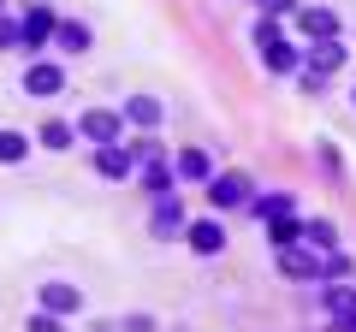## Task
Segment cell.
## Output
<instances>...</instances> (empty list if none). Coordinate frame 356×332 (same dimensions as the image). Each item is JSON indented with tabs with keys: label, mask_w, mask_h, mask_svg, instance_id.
<instances>
[{
	"label": "cell",
	"mask_w": 356,
	"mask_h": 332,
	"mask_svg": "<svg viewBox=\"0 0 356 332\" xmlns=\"http://www.w3.org/2000/svg\"><path fill=\"white\" fill-rule=\"evenodd\" d=\"M261 60H267V72H291V65H297V48H291V42H261Z\"/></svg>",
	"instance_id": "obj_15"
},
{
	"label": "cell",
	"mask_w": 356,
	"mask_h": 332,
	"mask_svg": "<svg viewBox=\"0 0 356 332\" xmlns=\"http://www.w3.org/2000/svg\"><path fill=\"white\" fill-rule=\"evenodd\" d=\"M95 166H102V179H131V172H137V149H125V142H113V149H102L95 154Z\"/></svg>",
	"instance_id": "obj_5"
},
{
	"label": "cell",
	"mask_w": 356,
	"mask_h": 332,
	"mask_svg": "<svg viewBox=\"0 0 356 332\" xmlns=\"http://www.w3.org/2000/svg\"><path fill=\"white\" fill-rule=\"evenodd\" d=\"M125 119H137L143 131H154V125L166 119V107L154 101V95H131V101H125Z\"/></svg>",
	"instance_id": "obj_13"
},
{
	"label": "cell",
	"mask_w": 356,
	"mask_h": 332,
	"mask_svg": "<svg viewBox=\"0 0 356 332\" xmlns=\"http://www.w3.org/2000/svg\"><path fill=\"white\" fill-rule=\"evenodd\" d=\"M172 179L208 184V179H214V166H208V154H202V149H184V154H172Z\"/></svg>",
	"instance_id": "obj_8"
},
{
	"label": "cell",
	"mask_w": 356,
	"mask_h": 332,
	"mask_svg": "<svg viewBox=\"0 0 356 332\" xmlns=\"http://www.w3.org/2000/svg\"><path fill=\"white\" fill-rule=\"evenodd\" d=\"M267 6H273V13H297V0H267Z\"/></svg>",
	"instance_id": "obj_26"
},
{
	"label": "cell",
	"mask_w": 356,
	"mask_h": 332,
	"mask_svg": "<svg viewBox=\"0 0 356 332\" xmlns=\"http://www.w3.org/2000/svg\"><path fill=\"white\" fill-rule=\"evenodd\" d=\"M350 101H356V95H350Z\"/></svg>",
	"instance_id": "obj_28"
},
{
	"label": "cell",
	"mask_w": 356,
	"mask_h": 332,
	"mask_svg": "<svg viewBox=\"0 0 356 332\" xmlns=\"http://www.w3.org/2000/svg\"><path fill=\"white\" fill-rule=\"evenodd\" d=\"M321 303H327V315L344 320V326L356 320V291H350V285H327V297H321Z\"/></svg>",
	"instance_id": "obj_12"
},
{
	"label": "cell",
	"mask_w": 356,
	"mask_h": 332,
	"mask_svg": "<svg viewBox=\"0 0 356 332\" xmlns=\"http://www.w3.org/2000/svg\"><path fill=\"white\" fill-rule=\"evenodd\" d=\"M72 125H42V149H72Z\"/></svg>",
	"instance_id": "obj_22"
},
{
	"label": "cell",
	"mask_w": 356,
	"mask_h": 332,
	"mask_svg": "<svg viewBox=\"0 0 356 332\" xmlns=\"http://www.w3.org/2000/svg\"><path fill=\"white\" fill-rule=\"evenodd\" d=\"M191 249L196 256H220V249H226V226H220V219H196L191 226Z\"/></svg>",
	"instance_id": "obj_9"
},
{
	"label": "cell",
	"mask_w": 356,
	"mask_h": 332,
	"mask_svg": "<svg viewBox=\"0 0 356 332\" xmlns=\"http://www.w3.org/2000/svg\"><path fill=\"white\" fill-rule=\"evenodd\" d=\"M339 65H344V42H339V36H332V42H315V48H309V72H315V77H332Z\"/></svg>",
	"instance_id": "obj_10"
},
{
	"label": "cell",
	"mask_w": 356,
	"mask_h": 332,
	"mask_svg": "<svg viewBox=\"0 0 356 332\" xmlns=\"http://www.w3.org/2000/svg\"><path fill=\"white\" fill-rule=\"evenodd\" d=\"M30 332H60V315H48V308H42V315H30Z\"/></svg>",
	"instance_id": "obj_23"
},
{
	"label": "cell",
	"mask_w": 356,
	"mask_h": 332,
	"mask_svg": "<svg viewBox=\"0 0 356 332\" xmlns=\"http://www.w3.org/2000/svg\"><path fill=\"white\" fill-rule=\"evenodd\" d=\"M178 226H184V208H178V196H161V208H154V231H161V238H172Z\"/></svg>",
	"instance_id": "obj_16"
},
{
	"label": "cell",
	"mask_w": 356,
	"mask_h": 332,
	"mask_svg": "<svg viewBox=\"0 0 356 332\" xmlns=\"http://www.w3.org/2000/svg\"><path fill=\"white\" fill-rule=\"evenodd\" d=\"M13 42H24V36H18V24H6V18H0V48H13Z\"/></svg>",
	"instance_id": "obj_24"
},
{
	"label": "cell",
	"mask_w": 356,
	"mask_h": 332,
	"mask_svg": "<svg viewBox=\"0 0 356 332\" xmlns=\"http://www.w3.org/2000/svg\"><path fill=\"white\" fill-rule=\"evenodd\" d=\"M297 24H303L315 42H332V36H339V18H332L327 6H303V13H297Z\"/></svg>",
	"instance_id": "obj_11"
},
{
	"label": "cell",
	"mask_w": 356,
	"mask_h": 332,
	"mask_svg": "<svg viewBox=\"0 0 356 332\" xmlns=\"http://www.w3.org/2000/svg\"><path fill=\"white\" fill-rule=\"evenodd\" d=\"M119 125H125L119 113H107V107H89V113L77 119V137H89V142H102V149H113V142H119Z\"/></svg>",
	"instance_id": "obj_2"
},
{
	"label": "cell",
	"mask_w": 356,
	"mask_h": 332,
	"mask_svg": "<svg viewBox=\"0 0 356 332\" xmlns=\"http://www.w3.org/2000/svg\"><path fill=\"white\" fill-rule=\"evenodd\" d=\"M60 90H65V72L54 60H36L24 72V95H60Z\"/></svg>",
	"instance_id": "obj_4"
},
{
	"label": "cell",
	"mask_w": 356,
	"mask_h": 332,
	"mask_svg": "<svg viewBox=\"0 0 356 332\" xmlns=\"http://www.w3.org/2000/svg\"><path fill=\"white\" fill-rule=\"evenodd\" d=\"M54 30H60V18H54V6H42V0H24V24H18V36H24V48H42V42H54Z\"/></svg>",
	"instance_id": "obj_1"
},
{
	"label": "cell",
	"mask_w": 356,
	"mask_h": 332,
	"mask_svg": "<svg viewBox=\"0 0 356 332\" xmlns=\"http://www.w3.org/2000/svg\"><path fill=\"white\" fill-rule=\"evenodd\" d=\"M332 238H339V231H332L327 219H303V243H309V249H315V256H332V249H339V243H332Z\"/></svg>",
	"instance_id": "obj_14"
},
{
	"label": "cell",
	"mask_w": 356,
	"mask_h": 332,
	"mask_svg": "<svg viewBox=\"0 0 356 332\" xmlns=\"http://www.w3.org/2000/svg\"><path fill=\"white\" fill-rule=\"evenodd\" d=\"M137 172H143V184H149L154 196H166V190H172V166H161V160H149V166H137Z\"/></svg>",
	"instance_id": "obj_21"
},
{
	"label": "cell",
	"mask_w": 356,
	"mask_h": 332,
	"mask_svg": "<svg viewBox=\"0 0 356 332\" xmlns=\"http://www.w3.org/2000/svg\"><path fill=\"white\" fill-rule=\"evenodd\" d=\"M350 332H356V320H350Z\"/></svg>",
	"instance_id": "obj_27"
},
{
	"label": "cell",
	"mask_w": 356,
	"mask_h": 332,
	"mask_svg": "<svg viewBox=\"0 0 356 332\" xmlns=\"http://www.w3.org/2000/svg\"><path fill=\"white\" fill-rule=\"evenodd\" d=\"M125 332H154V320H149V315H131V320H125Z\"/></svg>",
	"instance_id": "obj_25"
},
{
	"label": "cell",
	"mask_w": 356,
	"mask_h": 332,
	"mask_svg": "<svg viewBox=\"0 0 356 332\" xmlns=\"http://www.w3.org/2000/svg\"><path fill=\"white\" fill-rule=\"evenodd\" d=\"M280 273L285 279H321V256L303 249V243H297V249H280Z\"/></svg>",
	"instance_id": "obj_6"
},
{
	"label": "cell",
	"mask_w": 356,
	"mask_h": 332,
	"mask_svg": "<svg viewBox=\"0 0 356 332\" xmlns=\"http://www.w3.org/2000/svg\"><path fill=\"white\" fill-rule=\"evenodd\" d=\"M42 308H48V315H77V308H83V291L65 285V279H54V285H42Z\"/></svg>",
	"instance_id": "obj_7"
},
{
	"label": "cell",
	"mask_w": 356,
	"mask_h": 332,
	"mask_svg": "<svg viewBox=\"0 0 356 332\" xmlns=\"http://www.w3.org/2000/svg\"><path fill=\"white\" fill-rule=\"evenodd\" d=\"M54 42H60L65 53H83L89 48V24H60V30H54Z\"/></svg>",
	"instance_id": "obj_19"
},
{
	"label": "cell",
	"mask_w": 356,
	"mask_h": 332,
	"mask_svg": "<svg viewBox=\"0 0 356 332\" xmlns=\"http://www.w3.org/2000/svg\"><path fill=\"white\" fill-rule=\"evenodd\" d=\"M255 214H261L267 226H273V219H291V196H285V190H273V196H261V202H255Z\"/></svg>",
	"instance_id": "obj_18"
},
{
	"label": "cell",
	"mask_w": 356,
	"mask_h": 332,
	"mask_svg": "<svg viewBox=\"0 0 356 332\" xmlns=\"http://www.w3.org/2000/svg\"><path fill=\"white\" fill-rule=\"evenodd\" d=\"M267 238H273V249H297V243H303V226H297V219H273Z\"/></svg>",
	"instance_id": "obj_17"
},
{
	"label": "cell",
	"mask_w": 356,
	"mask_h": 332,
	"mask_svg": "<svg viewBox=\"0 0 356 332\" xmlns=\"http://www.w3.org/2000/svg\"><path fill=\"white\" fill-rule=\"evenodd\" d=\"M208 202L214 208H243L250 202V179H243V172H214V179H208Z\"/></svg>",
	"instance_id": "obj_3"
},
{
	"label": "cell",
	"mask_w": 356,
	"mask_h": 332,
	"mask_svg": "<svg viewBox=\"0 0 356 332\" xmlns=\"http://www.w3.org/2000/svg\"><path fill=\"white\" fill-rule=\"evenodd\" d=\"M30 154V142H24V131H0V160L6 166H18Z\"/></svg>",
	"instance_id": "obj_20"
}]
</instances>
